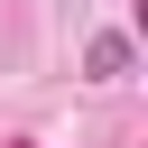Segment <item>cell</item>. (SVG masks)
<instances>
[{
    "mask_svg": "<svg viewBox=\"0 0 148 148\" xmlns=\"http://www.w3.org/2000/svg\"><path fill=\"white\" fill-rule=\"evenodd\" d=\"M83 65H92V83H120V74H130V37H120V28H102Z\"/></svg>",
    "mask_w": 148,
    "mask_h": 148,
    "instance_id": "cell-1",
    "label": "cell"
}]
</instances>
